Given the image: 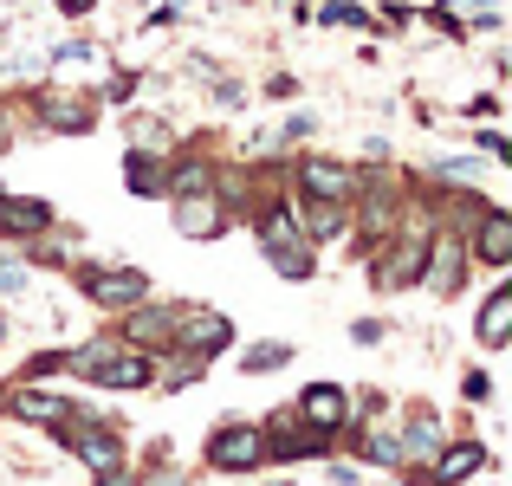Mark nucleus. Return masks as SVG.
<instances>
[{
  "instance_id": "nucleus-1",
  "label": "nucleus",
  "mask_w": 512,
  "mask_h": 486,
  "mask_svg": "<svg viewBox=\"0 0 512 486\" xmlns=\"http://www.w3.org/2000/svg\"><path fill=\"white\" fill-rule=\"evenodd\" d=\"M85 299L104 305V312H130V305L150 299V279L137 266H91L85 273Z\"/></svg>"
},
{
  "instance_id": "nucleus-2",
  "label": "nucleus",
  "mask_w": 512,
  "mask_h": 486,
  "mask_svg": "<svg viewBox=\"0 0 512 486\" xmlns=\"http://www.w3.org/2000/svg\"><path fill=\"white\" fill-rule=\"evenodd\" d=\"M260 461H266V428L234 422V428H221V435L208 441V467L214 474H247V467H260Z\"/></svg>"
},
{
  "instance_id": "nucleus-3",
  "label": "nucleus",
  "mask_w": 512,
  "mask_h": 486,
  "mask_svg": "<svg viewBox=\"0 0 512 486\" xmlns=\"http://www.w3.org/2000/svg\"><path fill=\"white\" fill-rule=\"evenodd\" d=\"M461 279H467V253H461V240H428V253H422V279L415 286H428L435 299H454L461 292Z\"/></svg>"
},
{
  "instance_id": "nucleus-4",
  "label": "nucleus",
  "mask_w": 512,
  "mask_h": 486,
  "mask_svg": "<svg viewBox=\"0 0 512 486\" xmlns=\"http://www.w3.org/2000/svg\"><path fill=\"white\" fill-rule=\"evenodd\" d=\"M292 415H299L312 435H331V428L350 422V396H344L338 383H312V389L299 396V409H292Z\"/></svg>"
},
{
  "instance_id": "nucleus-5",
  "label": "nucleus",
  "mask_w": 512,
  "mask_h": 486,
  "mask_svg": "<svg viewBox=\"0 0 512 486\" xmlns=\"http://www.w3.org/2000/svg\"><path fill=\"white\" fill-rule=\"evenodd\" d=\"M299 188H305L312 201H350V195H357V169L325 162V156H305V162H299Z\"/></svg>"
},
{
  "instance_id": "nucleus-6",
  "label": "nucleus",
  "mask_w": 512,
  "mask_h": 486,
  "mask_svg": "<svg viewBox=\"0 0 512 486\" xmlns=\"http://www.w3.org/2000/svg\"><path fill=\"white\" fill-rule=\"evenodd\" d=\"M227 227V208L214 195H175V234L188 240H214Z\"/></svg>"
},
{
  "instance_id": "nucleus-7",
  "label": "nucleus",
  "mask_w": 512,
  "mask_h": 486,
  "mask_svg": "<svg viewBox=\"0 0 512 486\" xmlns=\"http://www.w3.org/2000/svg\"><path fill=\"white\" fill-rule=\"evenodd\" d=\"M130 344H150V350H163V344H175V331H182V312H169V305H130Z\"/></svg>"
},
{
  "instance_id": "nucleus-8",
  "label": "nucleus",
  "mask_w": 512,
  "mask_h": 486,
  "mask_svg": "<svg viewBox=\"0 0 512 486\" xmlns=\"http://www.w3.org/2000/svg\"><path fill=\"white\" fill-rule=\"evenodd\" d=\"M52 227V201L39 195H0V234L26 240V234H46Z\"/></svg>"
},
{
  "instance_id": "nucleus-9",
  "label": "nucleus",
  "mask_w": 512,
  "mask_h": 486,
  "mask_svg": "<svg viewBox=\"0 0 512 486\" xmlns=\"http://www.w3.org/2000/svg\"><path fill=\"white\" fill-rule=\"evenodd\" d=\"M91 383H104V389H143V383H156V363H150V350H111L104 370L91 376Z\"/></svg>"
},
{
  "instance_id": "nucleus-10",
  "label": "nucleus",
  "mask_w": 512,
  "mask_h": 486,
  "mask_svg": "<svg viewBox=\"0 0 512 486\" xmlns=\"http://www.w3.org/2000/svg\"><path fill=\"white\" fill-rule=\"evenodd\" d=\"M39 124L59 130V137H78V130L98 124V104L91 98H39Z\"/></svg>"
},
{
  "instance_id": "nucleus-11",
  "label": "nucleus",
  "mask_w": 512,
  "mask_h": 486,
  "mask_svg": "<svg viewBox=\"0 0 512 486\" xmlns=\"http://www.w3.org/2000/svg\"><path fill=\"white\" fill-rule=\"evenodd\" d=\"M59 435L72 441V454L91 467V474H104V467H117L124 461V448H117V435H104V428H65L59 422Z\"/></svg>"
},
{
  "instance_id": "nucleus-12",
  "label": "nucleus",
  "mask_w": 512,
  "mask_h": 486,
  "mask_svg": "<svg viewBox=\"0 0 512 486\" xmlns=\"http://www.w3.org/2000/svg\"><path fill=\"white\" fill-rule=\"evenodd\" d=\"M175 337H182L195 357H214V350L234 344V324H227L221 312H195V318H182V331H175Z\"/></svg>"
},
{
  "instance_id": "nucleus-13",
  "label": "nucleus",
  "mask_w": 512,
  "mask_h": 486,
  "mask_svg": "<svg viewBox=\"0 0 512 486\" xmlns=\"http://www.w3.org/2000/svg\"><path fill=\"white\" fill-rule=\"evenodd\" d=\"M474 253H480L487 266H506V260H512V214H506V208H480Z\"/></svg>"
},
{
  "instance_id": "nucleus-14",
  "label": "nucleus",
  "mask_w": 512,
  "mask_h": 486,
  "mask_svg": "<svg viewBox=\"0 0 512 486\" xmlns=\"http://www.w3.org/2000/svg\"><path fill=\"white\" fill-rule=\"evenodd\" d=\"M292 221H299L305 240H331V234H344V201H299Z\"/></svg>"
},
{
  "instance_id": "nucleus-15",
  "label": "nucleus",
  "mask_w": 512,
  "mask_h": 486,
  "mask_svg": "<svg viewBox=\"0 0 512 486\" xmlns=\"http://www.w3.org/2000/svg\"><path fill=\"white\" fill-rule=\"evenodd\" d=\"M435 454H441V461H435L441 486H454V480H467V474L487 467V448H480V441H454V448H435Z\"/></svg>"
},
{
  "instance_id": "nucleus-16",
  "label": "nucleus",
  "mask_w": 512,
  "mask_h": 486,
  "mask_svg": "<svg viewBox=\"0 0 512 486\" xmlns=\"http://www.w3.org/2000/svg\"><path fill=\"white\" fill-rule=\"evenodd\" d=\"M13 415H20V422H46V428L72 422V409H65L59 396H46V389H20V396H13Z\"/></svg>"
},
{
  "instance_id": "nucleus-17",
  "label": "nucleus",
  "mask_w": 512,
  "mask_h": 486,
  "mask_svg": "<svg viewBox=\"0 0 512 486\" xmlns=\"http://www.w3.org/2000/svg\"><path fill=\"white\" fill-rule=\"evenodd\" d=\"M266 260H273L279 279H312V273H318L312 240H279V247H266Z\"/></svg>"
},
{
  "instance_id": "nucleus-18",
  "label": "nucleus",
  "mask_w": 512,
  "mask_h": 486,
  "mask_svg": "<svg viewBox=\"0 0 512 486\" xmlns=\"http://www.w3.org/2000/svg\"><path fill=\"white\" fill-rule=\"evenodd\" d=\"M506 331H512V292L500 286L487 305H480V344H487V350H500V344H506Z\"/></svg>"
},
{
  "instance_id": "nucleus-19",
  "label": "nucleus",
  "mask_w": 512,
  "mask_h": 486,
  "mask_svg": "<svg viewBox=\"0 0 512 486\" xmlns=\"http://www.w3.org/2000/svg\"><path fill=\"white\" fill-rule=\"evenodd\" d=\"M402 461H409V454H415V461H428V454H435L441 448V428H435V415H409V428H402Z\"/></svg>"
},
{
  "instance_id": "nucleus-20",
  "label": "nucleus",
  "mask_w": 512,
  "mask_h": 486,
  "mask_svg": "<svg viewBox=\"0 0 512 486\" xmlns=\"http://www.w3.org/2000/svg\"><path fill=\"white\" fill-rule=\"evenodd\" d=\"M124 182H130V195H163V162H156V156H143V150H130V162H124Z\"/></svg>"
},
{
  "instance_id": "nucleus-21",
  "label": "nucleus",
  "mask_w": 512,
  "mask_h": 486,
  "mask_svg": "<svg viewBox=\"0 0 512 486\" xmlns=\"http://www.w3.org/2000/svg\"><path fill=\"white\" fill-rule=\"evenodd\" d=\"M286 363H292V344L266 337V344H253L247 357H240V370H247V376H273V370H286Z\"/></svg>"
},
{
  "instance_id": "nucleus-22",
  "label": "nucleus",
  "mask_w": 512,
  "mask_h": 486,
  "mask_svg": "<svg viewBox=\"0 0 512 486\" xmlns=\"http://www.w3.org/2000/svg\"><path fill=\"white\" fill-rule=\"evenodd\" d=\"M214 188V175H208V162H182V169L163 182V195H208Z\"/></svg>"
},
{
  "instance_id": "nucleus-23",
  "label": "nucleus",
  "mask_w": 512,
  "mask_h": 486,
  "mask_svg": "<svg viewBox=\"0 0 512 486\" xmlns=\"http://www.w3.org/2000/svg\"><path fill=\"white\" fill-rule=\"evenodd\" d=\"M370 461L376 467H402V441L389 435V428H376V435H370Z\"/></svg>"
},
{
  "instance_id": "nucleus-24",
  "label": "nucleus",
  "mask_w": 512,
  "mask_h": 486,
  "mask_svg": "<svg viewBox=\"0 0 512 486\" xmlns=\"http://www.w3.org/2000/svg\"><path fill=\"white\" fill-rule=\"evenodd\" d=\"M0 292H7V299H13V292H26V266L0 260Z\"/></svg>"
},
{
  "instance_id": "nucleus-25",
  "label": "nucleus",
  "mask_w": 512,
  "mask_h": 486,
  "mask_svg": "<svg viewBox=\"0 0 512 486\" xmlns=\"http://www.w3.org/2000/svg\"><path fill=\"white\" fill-rule=\"evenodd\" d=\"M480 150H487L493 162H506V137H500V130H487V137H480Z\"/></svg>"
},
{
  "instance_id": "nucleus-26",
  "label": "nucleus",
  "mask_w": 512,
  "mask_h": 486,
  "mask_svg": "<svg viewBox=\"0 0 512 486\" xmlns=\"http://www.w3.org/2000/svg\"><path fill=\"white\" fill-rule=\"evenodd\" d=\"M59 7H65V13H72V20H78V13H91V7H98V0H59Z\"/></svg>"
},
{
  "instance_id": "nucleus-27",
  "label": "nucleus",
  "mask_w": 512,
  "mask_h": 486,
  "mask_svg": "<svg viewBox=\"0 0 512 486\" xmlns=\"http://www.w3.org/2000/svg\"><path fill=\"white\" fill-rule=\"evenodd\" d=\"M0 195H7V188H0Z\"/></svg>"
}]
</instances>
